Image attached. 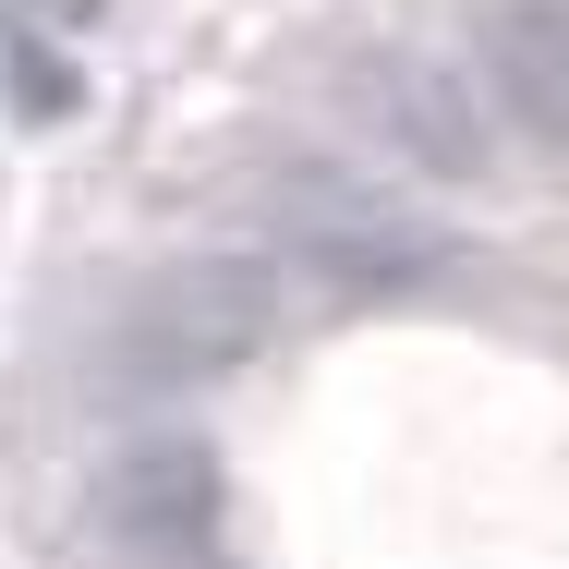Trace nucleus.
Returning a JSON list of instances; mask_svg holds the SVG:
<instances>
[{"label":"nucleus","instance_id":"nucleus-1","mask_svg":"<svg viewBox=\"0 0 569 569\" xmlns=\"http://www.w3.org/2000/svg\"><path fill=\"white\" fill-rule=\"evenodd\" d=\"M254 230L316 291H412V279L449 267V230L425 219L412 194H388L376 170H340V158H279L254 182Z\"/></svg>","mask_w":569,"mask_h":569},{"label":"nucleus","instance_id":"nucleus-2","mask_svg":"<svg viewBox=\"0 0 569 569\" xmlns=\"http://www.w3.org/2000/svg\"><path fill=\"white\" fill-rule=\"evenodd\" d=\"M279 316H291V291H267L254 267H170L110 328V376L121 388H219L230 363L279 340Z\"/></svg>","mask_w":569,"mask_h":569},{"label":"nucleus","instance_id":"nucleus-3","mask_svg":"<svg viewBox=\"0 0 569 569\" xmlns=\"http://www.w3.org/2000/svg\"><path fill=\"white\" fill-rule=\"evenodd\" d=\"M351 121H363L400 170H425V182H485V170H497V98H485V73L425 61V49L351 61Z\"/></svg>","mask_w":569,"mask_h":569},{"label":"nucleus","instance_id":"nucleus-4","mask_svg":"<svg viewBox=\"0 0 569 569\" xmlns=\"http://www.w3.org/2000/svg\"><path fill=\"white\" fill-rule=\"evenodd\" d=\"M98 521H110V546H133V558L194 569L219 546V460L194 449V437H133L98 472Z\"/></svg>","mask_w":569,"mask_h":569},{"label":"nucleus","instance_id":"nucleus-5","mask_svg":"<svg viewBox=\"0 0 569 569\" xmlns=\"http://www.w3.org/2000/svg\"><path fill=\"white\" fill-rule=\"evenodd\" d=\"M485 98H497V121L569 146V0H509L485 24Z\"/></svg>","mask_w":569,"mask_h":569},{"label":"nucleus","instance_id":"nucleus-6","mask_svg":"<svg viewBox=\"0 0 569 569\" xmlns=\"http://www.w3.org/2000/svg\"><path fill=\"white\" fill-rule=\"evenodd\" d=\"M12 110H24V121H61V110H73V73H61L49 49H12Z\"/></svg>","mask_w":569,"mask_h":569}]
</instances>
